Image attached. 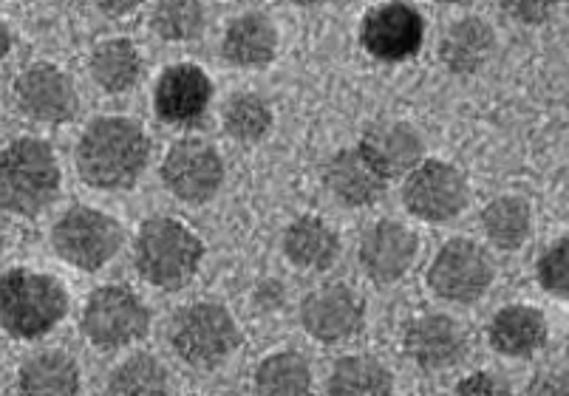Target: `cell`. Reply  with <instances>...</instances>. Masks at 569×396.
Returning <instances> with one entry per match:
<instances>
[{"mask_svg": "<svg viewBox=\"0 0 569 396\" xmlns=\"http://www.w3.org/2000/svg\"><path fill=\"white\" fill-rule=\"evenodd\" d=\"M151 164V139L131 116H97L80 133L74 167L82 182L102 193L137 187Z\"/></svg>", "mask_w": 569, "mask_h": 396, "instance_id": "obj_1", "label": "cell"}, {"mask_svg": "<svg viewBox=\"0 0 569 396\" xmlns=\"http://www.w3.org/2000/svg\"><path fill=\"white\" fill-rule=\"evenodd\" d=\"M63 170L54 148L38 136H20L0 151V213L34 219L57 202Z\"/></svg>", "mask_w": 569, "mask_h": 396, "instance_id": "obj_2", "label": "cell"}, {"mask_svg": "<svg viewBox=\"0 0 569 396\" xmlns=\"http://www.w3.org/2000/svg\"><path fill=\"white\" fill-rule=\"evenodd\" d=\"M204 241L173 215L142 221L133 238V266L139 277L162 292L184 290L204 264Z\"/></svg>", "mask_w": 569, "mask_h": 396, "instance_id": "obj_3", "label": "cell"}, {"mask_svg": "<svg viewBox=\"0 0 569 396\" xmlns=\"http://www.w3.org/2000/svg\"><path fill=\"white\" fill-rule=\"evenodd\" d=\"M69 292L63 281L29 266L0 275V328L12 339L32 343L54 332L69 315Z\"/></svg>", "mask_w": 569, "mask_h": 396, "instance_id": "obj_4", "label": "cell"}, {"mask_svg": "<svg viewBox=\"0 0 569 396\" xmlns=\"http://www.w3.org/2000/svg\"><path fill=\"white\" fill-rule=\"evenodd\" d=\"M241 326L224 303H188L168 323V343L190 368L213 372L241 348Z\"/></svg>", "mask_w": 569, "mask_h": 396, "instance_id": "obj_5", "label": "cell"}, {"mask_svg": "<svg viewBox=\"0 0 569 396\" xmlns=\"http://www.w3.org/2000/svg\"><path fill=\"white\" fill-rule=\"evenodd\" d=\"M151 306L126 283H106L88 295L80 328L100 352H122L151 332Z\"/></svg>", "mask_w": 569, "mask_h": 396, "instance_id": "obj_6", "label": "cell"}, {"mask_svg": "<svg viewBox=\"0 0 569 396\" xmlns=\"http://www.w3.org/2000/svg\"><path fill=\"white\" fill-rule=\"evenodd\" d=\"M126 244V230L113 215L88 204H74L51 226V250L80 272H100Z\"/></svg>", "mask_w": 569, "mask_h": 396, "instance_id": "obj_7", "label": "cell"}, {"mask_svg": "<svg viewBox=\"0 0 569 396\" xmlns=\"http://www.w3.org/2000/svg\"><path fill=\"white\" fill-rule=\"evenodd\" d=\"M428 290L445 303L470 306L490 292L496 281V264L490 252L473 238L445 241L428 266Z\"/></svg>", "mask_w": 569, "mask_h": 396, "instance_id": "obj_8", "label": "cell"}, {"mask_svg": "<svg viewBox=\"0 0 569 396\" xmlns=\"http://www.w3.org/2000/svg\"><path fill=\"white\" fill-rule=\"evenodd\" d=\"M470 190L465 170L445 159H422L402 182V204L413 219L426 224H451L470 207Z\"/></svg>", "mask_w": 569, "mask_h": 396, "instance_id": "obj_9", "label": "cell"}, {"mask_svg": "<svg viewBox=\"0 0 569 396\" xmlns=\"http://www.w3.org/2000/svg\"><path fill=\"white\" fill-rule=\"evenodd\" d=\"M164 190L173 195L176 202L201 207L213 202L221 193L227 179V167L216 145H210L201 136H184L170 145L164 153L162 167H159Z\"/></svg>", "mask_w": 569, "mask_h": 396, "instance_id": "obj_10", "label": "cell"}, {"mask_svg": "<svg viewBox=\"0 0 569 396\" xmlns=\"http://www.w3.org/2000/svg\"><path fill=\"white\" fill-rule=\"evenodd\" d=\"M426 43V18L406 0L377 3L360 20V45L377 63H406Z\"/></svg>", "mask_w": 569, "mask_h": 396, "instance_id": "obj_11", "label": "cell"}, {"mask_svg": "<svg viewBox=\"0 0 569 396\" xmlns=\"http://www.w3.org/2000/svg\"><path fill=\"white\" fill-rule=\"evenodd\" d=\"M14 102L26 120L40 125H66L80 111L77 85L60 65L34 63L14 80Z\"/></svg>", "mask_w": 569, "mask_h": 396, "instance_id": "obj_12", "label": "cell"}, {"mask_svg": "<svg viewBox=\"0 0 569 396\" xmlns=\"http://www.w3.org/2000/svg\"><path fill=\"white\" fill-rule=\"evenodd\" d=\"M301 326L323 346L357 337L366 326V301L346 283H323L301 301Z\"/></svg>", "mask_w": 569, "mask_h": 396, "instance_id": "obj_13", "label": "cell"}, {"mask_svg": "<svg viewBox=\"0 0 569 396\" xmlns=\"http://www.w3.org/2000/svg\"><path fill=\"white\" fill-rule=\"evenodd\" d=\"M419 255V238L411 226L402 221L382 219L371 224L360 238L357 261L360 270L377 286H391L400 283L413 270Z\"/></svg>", "mask_w": 569, "mask_h": 396, "instance_id": "obj_14", "label": "cell"}, {"mask_svg": "<svg viewBox=\"0 0 569 396\" xmlns=\"http://www.w3.org/2000/svg\"><path fill=\"white\" fill-rule=\"evenodd\" d=\"M468 334L451 315L413 317L402 334V352L419 372L439 374L468 357Z\"/></svg>", "mask_w": 569, "mask_h": 396, "instance_id": "obj_15", "label": "cell"}, {"mask_svg": "<svg viewBox=\"0 0 569 396\" xmlns=\"http://www.w3.org/2000/svg\"><path fill=\"white\" fill-rule=\"evenodd\" d=\"M213 102V80L193 63H176L162 71L153 89V108L164 125H193Z\"/></svg>", "mask_w": 569, "mask_h": 396, "instance_id": "obj_16", "label": "cell"}, {"mask_svg": "<svg viewBox=\"0 0 569 396\" xmlns=\"http://www.w3.org/2000/svg\"><path fill=\"white\" fill-rule=\"evenodd\" d=\"M357 151L386 182L406 179L426 159V139L408 122H377L366 128Z\"/></svg>", "mask_w": 569, "mask_h": 396, "instance_id": "obj_17", "label": "cell"}, {"mask_svg": "<svg viewBox=\"0 0 569 396\" xmlns=\"http://www.w3.org/2000/svg\"><path fill=\"white\" fill-rule=\"evenodd\" d=\"M550 339V323L545 312L530 303L501 306L488 323V343L496 354L510 359L536 357Z\"/></svg>", "mask_w": 569, "mask_h": 396, "instance_id": "obj_18", "label": "cell"}, {"mask_svg": "<svg viewBox=\"0 0 569 396\" xmlns=\"http://www.w3.org/2000/svg\"><path fill=\"white\" fill-rule=\"evenodd\" d=\"M323 184L335 195V202L349 210L375 207L388 190L386 179L360 156L357 148H343L326 162Z\"/></svg>", "mask_w": 569, "mask_h": 396, "instance_id": "obj_19", "label": "cell"}, {"mask_svg": "<svg viewBox=\"0 0 569 396\" xmlns=\"http://www.w3.org/2000/svg\"><path fill=\"white\" fill-rule=\"evenodd\" d=\"M281 45V34L272 18L263 12H247L227 26L221 40V54L230 65L244 71H258L272 65Z\"/></svg>", "mask_w": 569, "mask_h": 396, "instance_id": "obj_20", "label": "cell"}, {"mask_svg": "<svg viewBox=\"0 0 569 396\" xmlns=\"http://www.w3.org/2000/svg\"><path fill=\"white\" fill-rule=\"evenodd\" d=\"M340 233L320 215H301L283 230V258L303 272H329L338 264Z\"/></svg>", "mask_w": 569, "mask_h": 396, "instance_id": "obj_21", "label": "cell"}, {"mask_svg": "<svg viewBox=\"0 0 569 396\" xmlns=\"http://www.w3.org/2000/svg\"><path fill=\"white\" fill-rule=\"evenodd\" d=\"M496 54V29L488 20L468 14L448 26L442 43H439V60L451 74L473 77L493 60Z\"/></svg>", "mask_w": 569, "mask_h": 396, "instance_id": "obj_22", "label": "cell"}, {"mask_svg": "<svg viewBox=\"0 0 569 396\" xmlns=\"http://www.w3.org/2000/svg\"><path fill=\"white\" fill-rule=\"evenodd\" d=\"M82 372L63 348H46L23 359L18 372L20 396H80Z\"/></svg>", "mask_w": 569, "mask_h": 396, "instance_id": "obj_23", "label": "cell"}, {"mask_svg": "<svg viewBox=\"0 0 569 396\" xmlns=\"http://www.w3.org/2000/svg\"><path fill=\"white\" fill-rule=\"evenodd\" d=\"M88 71H91V80L97 82V89L119 97L137 89L144 74V60L133 40L111 38L91 51Z\"/></svg>", "mask_w": 569, "mask_h": 396, "instance_id": "obj_24", "label": "cell"}, {"mask_svg": "<svg viewBox=\"0 0 569 396\" xmlns=\"http://www.w3.org/2000/svg\"><path fill=\"white\" fill-rule=\"evenodd\" d=\"M329 396H395V374L375 354H346L326 379Z\"/></svg>", "mask_w": 569, "mask_h": 396, "instance_id": "obj_25", "label": "cell"}, {"mask_svg": "<svg viewBox=\"0 0 569 396\" xmlns=\"http://www.w3.org/2000/svg\"><path fill=\"white\" fill-rule=\"evenodd\" d=\"M482 233L496 250L519 252L532 235V204L519 193L496 195L493 202L485 204Z\"/></svg>", "mask_w": 569, "mask_h": 396, "instance_id": "obj_26", "label": "cell"}, {"mask_svg": "<svg viewBox=\"0 0 569 396\" xmlns=\"http://www.w3.org/2000/svg\"><path fill=\"white\" fill-rule=\"evenodd\" d=\"M256 396H312L315 374L301 352H272L252 374Z\"/></svg>", "mask_w": 569, "mask_h": 396, "instance_id": "obj_27", "label": "cell"}, {"mask_svg": "<svg viewBox=\"0 0 569 396\" xmlns=\"http://www.w3.org/2000/svg\"><path fill=\"white\" fill-rule=\"evenodd\" d=\"M111 396H170V374L151 352H137L117 363L108 377Z\"/></svg>", "mask_w": 569, "mask_h": 396, "instance_id": "obj_28", "label": "cell"}, {"mask_svg": "<svg viewBox=\"0 0 569 396\" xmlns=\"http://www.w3.org/2000/svg\"><path fill=\"white\" fill-rule=\"evenodd\" d=\"M227 136L241 142V145H258L272 133L276 113L269 102L258 94H232L221 113Z\"/></svg>", "mask_w": 569, "mask_h": 396, "instance_id": "obj_29", "label": "cell"}, {"mask_svg": "<svg viewBox=\"0 0 569 396\" xmlns=\"http://www.w3.org/2000/svg\"><path fill=\"white\" fill-rule=\"evenodd\" d=\"M151 26L164 43H190L204 32V7L201 0H157Z\"/></svg>", "mask_w": 569, "mask_h": 396, "instance_id": "obj_30", "label": "cell"}, {"mask_svg": "<svg viewBox=\"0 0 569 396\" xmlns=\"http://www.w3.org/2000/svg\"><path fill=\"white\" fill-rule=\"evenodd\" d=\"M536 281L547 295L567 301L569 297V241L558 238L536 261Z\"/></svg>", "mask_w": 569, "mask_h": 396, "instance_id": "obj_31", "label": "cell"}, {"mask_svg": "<svg viewBox=\"0 0 569 396\" xmlns=\"http://www.w3.org/2000/svg\"><path fill=\"white\" fill-rule=\"evenodd\" d=\"M501 12L519 26H545L556 18L561 0H499Z\"/></svg>", "mask_w": 569, "mask_h": 396, "instance_id": "obj_32", "label": "cell"}, {"mask_svg": "<svg viewBox=\"0 0 569 396\" xmlns=\"http://www.w3.org/2000/svg\"><path fill=\"white\" fill-rule=\"evenodd\" d=\"M453 396H516L513 385L493 372H473L457 385Z\"/></svg>", "mask_w": 569, "mask_h": 396, "instance_id": "obj_33", "label": "cell"}, {"mask_svg": "<svg viewBox=\"0 0 569 396\" xmlns=\"http://www.w3.org/2000/svg\"><path fill=\"white\" fill-rule=\"evenodd\" d=\"M527 396H569L567 374L556 372V368L538 372L536 377H532V383L527 385Z\"/></svg>", "mask_w": 569, "mask_h": 396, "instance_id": "obj_34", "label": "cell"}, {"mask_svg": "<svg viewBox=\"0 0 569 396\" xmlns=\"http://www.w3.org/2000/svg\"><path fill=\"white\" fill-rule=\"evenodd\" d=\"M88 3H91V7H94L100 14H106V18L119 20V18H128V14L137 12L144 0H88Z\"/></svg>", "mask_w": 569, "mask_h": 396, "instance_id": "obj_35", "label": "cell"}, {"mask_svg": "<svg viewBox=\"0 0 569 396\" xmlns=\"http://www.w3.org/2000/svg\"><path fill=\"white\" fill-rule=\"evenodd\" d=\"M14 49V38H12V29H9L3 20H0V60H7Z\"/></svg>", "mask_w": 569, "mask_h": 396, "instance_id": "obj_36", "label": "cell"}, {"mask_svg": "<svg viewBox=\"0 0 569 396\" xmlns=\"http://www.w3.org/2000/svg\"><path fill=\"white\" fill-rule=\"evenodd\" d=\"M289 3H295V7H301V9H312V7H320V3H326V0H289Z\"/></svg>", "mask_w": 569, "mask_h": 396, "instance_id": "obj_37", "label": "cell"}, {"mask_svg": "<svg viewBox=\"0 0 569 396\" xmlns=\"http://www.w3.org/2000/svg\"><path fill=\"white\" fill-rule=\"evenodd\" d=\"M439 3H448V7H468V3H476V0H439Z\"/></svg>", "mask_w": 569, "mask_h": 396, "instance_id": "obj_38", "label": "cell"}, {"mask_svg": "<svg viewBox=\"0 0 569 396\" xmlns=\"http://www.w3.org/2000/svg\"><path fill=\"white\" fill-rule=\"evenodd\" d=\"M3 250H7V238H3V230H0V255H3Z\"/></svg>", "mask_w": 569, "mask_h": 396, "instance_id": "obj_39", "label": "cell"}]
</instances>
